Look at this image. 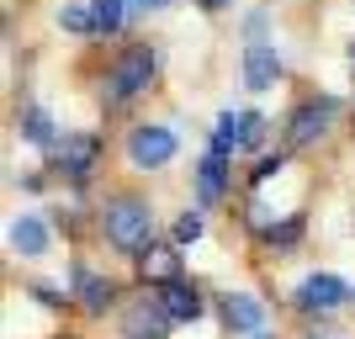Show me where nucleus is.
Listing matches in <instances>:
<instances>
[{"instance_id":"f8f14e48","label":"nucleus","mask_w":355,"mask_h":339,"mask_svg":"<svg viewBox=\"0 0 355 339\" xmlns=\"http://www.w3.org/2000/svg\"><path fill=\"white\" fill-rule=\"evenodd\" d=\"M74 297H80L85 313H106L117 302V281L101 276V270H90V266H74Z\"/></svg>"},{"instance_id":"9b49d317","label":"nucleus","mask_w":355,"mask_h":339,"mask_svg":"<svg viewBox=\"0 0 355 339\" xmlns=\"http://www.w3.org/2000/svg\"><path fill=\"white\" fill-rule=\"evenodd\" d=\"M133 260H138V276H144L148 286L180 281V244H175V238H170V244H144Z\"/></svg>"},{"instance_id":"2eb2a0df","label":"nucleus","mask_w":355,"mask_h":339,"mask_svg":"<svg viewBox=\"0 0 355 339\" xmlns=\"http://www.w3.org/2000/svg\"><path fill=\"white\" fill-rule=\"evenodd\" d=\"M11 250L21 254V260H37V254H48V228H43V218L21 212V218L11 223Z\"/></svg>"},{"instance_id":"7ed1b4c3","label":"nucleus","mask_w":355,"mask_h":339,"mask_svg":"<svg viewBox=\"0 0 355 339\" xmlns=\"http://www.w3.org/2000/svg\"><path fill=\"white\" fill-rule=\"evenodd\" d=\"M175 133L164 128V122H138L133 133H128V159H133V170H159V164L175 159Z\"/></svg>"},{"instance_id":"5701e85b","label":"nucleus","mask_w":355,"mask_h":339,"mask_svg":"<svg viewBox=\"0 0 355 339\" xmlns=\"http://www.w3.org/2000/svg\"><path fill=\"white\" fill-rule=\"evenodd\" d=\"M128 6H138V11H159L164 0H128Z\"/></svg>"},{"instance_id":"aec40b11","label":"nucleus","mask_w":355,"mask_h":339,"mask_svg":"<svg viewBox=\"0 0 355 339\" xmlns=\"http://www.w3.org/2000/svg\"><path fill=\"white\" fill-rule=\"evenodd\" d=\"M270 244H276V250H292V244H297V238H302V223H297V218H286V223H270Z\"/></svg>"},{"instance_id":"39448f33","label":"nucleus","mask_w":355,"mask_h":339,"mask_svg":"<svg viewBox=\"0 0 355 339\" xmlns=\"http://www.w3.org/2000/svg\"><path fill=\"white\" fill-rule=\"evenodd\" d=\"M260 138H266V117H260V112H223V117L212 122V148H223V154L260 148Z\"/></svg>"},{"instance_id":"423d86ee","label":"nucleus","mask_w":355,"mask_h":339,"mask_svg":"<svg viewBox=\"0 0 355 339\" xmlns=\"http://www.w3.org/2000/svg\"><path fill=\"white\" fill-rule=\"evenodd\" d=\"M350 297V286H345L340 276H329V270H313V276H302L297 281V292H292V302L302 313H334Z\"/></svg>"},{"instance_id":"b1692460","label":"nucleus","mask_w":355,"mask_h":339,"mask_svg":"<svg viewBox=\"0 0 355 339\" xmlns=\"http://www.w3.org/2000/svg\"><path fill=\"white\" fill-rule=\"evenodd\" d=\"M202 6H207V11H223V6H228V0H202Z\"/></svg>"},{"instance_id":"f03ea898","label":"nucleus","mask_w":355,"mask_h":339,"mask_svg":"<svg viewBox=\"0 0 355 339\" xmlns=\"http://www.w3.org/2000/svg\"><path fill=\"white\" fill-rule=\"evenodd\" d=\"M154 69H159V59H154L148 43H133L128 53H117V64L106 69V101L117 106V101H128V96H138V90H148Z\"/></svg>"},{"instance_id":"ddd939ff","label":"nucleus","mask_w":355,"mask_h":339,"mask_svg":"<svg viewBox=\"0 0 355 339\" xmlns=\"http://www.w3.org/2000/svg\"><path fill=\"white\" fill-rule=\"evenodd\" d=\"M228 159H234V154H223V148H207V159L196 164V196H202L207 207L228 196Z\"/></svg>"},{"instance_id":"4468645a","label":"nucleus","mask_w":355,"mask_h":339,"mask_svg":"<svg viewBox=\"0 0 355 339\" xmlns=\"http://www.w3.org/2000/svg\"><path fill=\"white\" fill-rule=\"evenodd\" d=\"M276 80H282L276 48H270V43H250V48H244V85H250V90H270Z\"/></svg>"},{"instance_id":"f257e3e1","label":"nucleus","mask_w":355,"mask_h":339,"mask_svg":"<svg viewBox=\"0 0 355 339\" xmlns=\"http://www.w3.org/2000/svg\"><path fill=\"white\" fill-rule=\"evenodd\" d=\"M101 234H106V244L122 250V254H138L144 244H154V212H148V202H138V196H117V202H106Z\"/></svg>"},{"instance_id":"9d476101","label":"nucleus","mask_w":355,"mask_h":339,"mask_svg":"<svg viewBox=\"0 0 355 339\" xmlns=\"http://www.w3.org/2000/svg\"><path fill=\"white\" fill-rule=\"evenodd\" d=\"M218 313H223V324H228V334H260L266 329V302L250 297V292H228L218 302Z\"/></svg>"},{"instance_id":"a878e982","label":"nucleus","mask_w":355,"mask_h":339,"mask_svg":"<svg viewBox=\"0 0 355 339\" xmlns=\"http://www.w3.org/2000/svg\"><path fill=\"white\" fill-rule=\"evenodd\" d=\"M350 69H355V43H350Z\"/></svg>"},{"instance_id":"dca6fc26","label":"nucleus","mask_w":355,"mask_h":339,"mask_svg":"<svg viewBox=\"0 0 355 339\" xmlns=\"http://www.w3.org/2000/svg\"><path fill=\"white\" fill-rule=\"evenodd\" d=\"M21 138H27V144H37V148H53V144H59L53 117H48L43 106H27V112H21Z\"/></svg>"},{"instance_id":"0eeeda50","label":"nucleus","mask_w":355,"mask_h":339,"mask_svg":"<svg viewBox=\"0 0 355 339\" xmlns=\"http://www.w3.org/2000/svg\"><path fill=\"white\" fill-rule=\"evenodd\" d=\"M170 313L154 302V297H138V302H128L122 308V339H164L170 334Z\"/></svg>"},{"instance_id":"412c9836","label":"nucleus","mask_w":355,"mask_h":339,"mask_svg":"<svg viewBox=\"0 0 355 339\" xmlns=\"http://www.w3.org/2000/svg\"><path fill=\"white\" fill-rule=\"evenodd\" d=\"M282 170H286V159H282V154H266V159H260V164L250 170V180H254V186H266V180H270V175H282Z\"/></svg>"},{"instance_id":"393cba45","label":"nucleus","mask_w":355,"mask_h":339,"mask_svg":"<svg viewBox=\"0 0 355 339\" xmlns=\"http://www.w3.org/2000/svg\"><path fill=\"white\" fill-rule=\"evenodd\" d=\"M244 339H270V334H266V329H260V334H244Z\"/></svg>"},{"instance_id":"a211bd4d","label":"nucleus","mask_w":355,"mask_h":339,"mask_svg":"<svg viewBox=\"0 0 355 339\" xmlns=\"http://www.w3.org/2000/svg\"><path fill=\"white\" fill-rule=\"evenodd\" d=\"M202 234H207V218H202V212H180L175 228H170V238H175L180 250H186V244H196Z\"/></svg>"},{"instance_id":"6ab92c4d","label":"nucleus","mask_w":355,"mask_h":339,"mask_svg":"<svg viewBox=\"0 0 355 339\" xmlns=\"http://www.w3.org/2000/svg\"><path fill=\"white\" fill-rule=\"evenodd\" d=\"M122 11H128V0H96V32H117Z\"/></svg>"},{"instance_id":"f3484780","label":"nucleus","mask_w":355,"mask_h":339,"mask_svg":"<svg viewBox=\"0 0 355 339\" xmlns=\"http://www.w3.org/2000/svg\"><path fill=\"white\" fill-rule=\"evenodd\" d=\"M59 27H64V32H80V37H85V32H96V6H80V0H74V6H64V11H59Z\"/></svg>"},{"instance_id":"1a4fd4ad","label":"nucleus","mask_w":355,"mask_h":339,"mask_svg":"<svg viewBox=\"0 0 355 339\" xmlns=\"http://www.w3.org/2000/svg\"><path fill=\"white\" fill-rule=\"evenodd\" d=\"M329 122H334V101H302L286 117V144L302 148V144H318L329 133Z\"/></svg>"},{"instance_id":"4be33fe9","label":"nucleus","mask_w":355,"mask_h":339,"mask_svg":"<svg viewBox=\"0 0 355 339\" xmlns=\"http://www.w3.org/2000/svg\"><path fill=\"white\" fill-rule=\"evenodd\" d=\"M32 292H37V297H43V302H48V308H59V302H69V297H59V286H32Z\"/></svg>"},{"instance_id":"20e7f679","label":"nucleus","mask_w":355,"mask_h":339,"mask_svg":"<svg viewBox=\"0 0 355 339\" xmlns=\"http://www.w3.org/2000/svg\"><path fill=\"white\" fill-rule=\"evenodd\" d=\"M96 159H101V138L96 133H64L59 144H53V170H59L64 180H90Z\"/></svg>"},{"instance_id":"6e6552de","label":"nucleus","mask_w":355,"mask_h":339,"mask_svg":"<svg viewBox=\"0 0 355 339\" xmlns=\"http://www.w3.org/2000/svg\"><path fill=\"white\" fill-rule=\"evenodd\" d=\"M154 302L170 313V324H196V318L207 313V297L196 292L191 281H164V286H154Z\"/></svg>"}]
</instances>
